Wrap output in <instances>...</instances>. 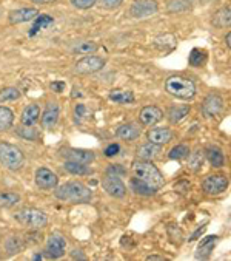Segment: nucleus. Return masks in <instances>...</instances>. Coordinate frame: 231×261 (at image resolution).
<instances>
[{
	"instance_id": "obj_28",
	"label": "nucleus",
	"mask_w": 231,
	"mask_h": 261,
	"mask_svg": "<svg viewBox=\"0 0 231 261\" xmlns=\"http://www.w3.org/2000/svg\"><path fill=\"white\" fill-rule=\"evenodd\" d=\"M13 122H14L13 110L2 106V107H0V132H7L8 128H11Z\"/></svg>"
},
{
	"instance_id": "obj_20",
	"label": "nucleus",
	"mask_w": 231,
	"mask_h": 261,
	"mask_svg": "<svg viewBox=\"0 0 231 261\" xmlns=\"http://www.w3.org/2000/svg\"><path fill=\"white\" fill-rule=\"evenodd\" d=\"M217 240H219V237H217V235H210V237H205V238H204V240L199 243V246H197V253H196V258H202V259L208 258V256L211 255L213 249L216 247V244H217Z\"/></svg>"
},
{
	"instance_id": "obj_7",
	"label": "nucleus",
	"mask_w": 231,
	"mask_h": 261,
	"mask_svg": "<svg viewBox=\"0 0 231 261\" xmlns=\"http://www.w3.org/2000/svg\"><path fill=\"white\" fill-rule=\"evenodd\" d=\"M61 156L65 161H76L82 164H91L94 161V153L86 148H76V147H65L61 150Z\"/></svg>"
},
{
	"instance_id": "obj_22",
	"label": "nucleus",
	"mask_w": 231,
	"mask_h": 261,
	"mask_svg": "<svg viewBox=\"0 0 231 261\" xmlns=\"http://www.w3.org/2000/svg\"><path fill=\"white\" fill-rule=\"evenodd\" d=\"M130 189L136 193V195H142V196H151L154 195L157 190L154 187H151L150 184H147L145 181L139 179L137 176L130 179Z\"/></svg>"
},
{
	"instance_id": "obj_30",
	"label": "nucleus",
	"mask_w": 231,
	"mask_h": 261,
	"mask_svg": "<svg viewBox=\"0 0 231 261\" xmlns=\"http://www.w3.org/2000/svg\"><path fill=\"white\" fill-rule=\"evenodd\" d=\"M229 22H231V11H229V7H225V8H220L214 17H213V23L219 28H225V27H229Z\"/></svg>"
},
{
	"instance_id": "obj_6",
	"label": "nucleus",
	"mask_w": 231,
	"mask_h": 261,
	"mask_svg": "<svg viewBox=\"0 0 231 261\" xmlns=\"http://www.w3.org/2000/svg\"><path fill=\"white\" fill-rule=\"evenodd\" d=\"M102 187L105 189V192L112 196V198H124L127 195V186L124 184V181L119 178V175L114 173H106L102 178Z\"/></svg>"
},
{
	"instance_id": "obj_12",
	"label": "nucleus",
	"mask_w": 231,
	"mask_h": 261,
	"mask_svg": "<svg viewBox=\"0 0 231 261\" xmlns=\"http://www.w3.org/2000/svg\"><path fill=\"white\" fill-rule=\"evenodd\" d=\"M34 179H36V186L42 190H54L57 187V182H59L57 175L46 167L37 169Z\"/></svg>"
},
{
	"instance_id": "obj_16",
	"label": "nucleus",
	"mask_w": 231,
	"mask_h": 261,
	"mask_svg": "<svg viewBox=\"0 0 231 261\" xmlns=\"http://www.w3.org/2000/svg\"><path fill=\"white\" fill-rule=\"evenodd\" d=\"M162 118H163V112H162L159 107H156V106L143 107L142 112H140V115H139L140 122H142L143 125H148V127L156 125L159 121H162Z\"/></svg>"
},
{
	"instance_id": "obj_36",
	"label": "nucleus",
	"mask_w": 231,
	"mask_h": 261,
	"mask_svg": "<svg viewBox=\"0 0 231 261\" xmlns=\"http://www.w3.org/2000/svg\"><path fill=\"white\" fill-rule=\"evenodd\" d=\"M191 5V0H172L168 5L169 13H179V11H187Z\"/></svg>"
},
{
	"instance_id": "obj_11",
	"label": "nucleus",
	"mask_w": 231,
	"mask_h": 261,
	"mask_svg": "<svg viewBox=\"0 0 231 261\" xmlns=\"http://www.w3.org/2000/svg\"><path fill=\"white\" fill-rule=\"evenodd\" d=\"M225 109L223 99L219 94H208L202 103V113L207 118H216L219 116Z\"/></svg>"
},
{
	"instance_id": "obj_35",
	"label": "nucleus",
	"mask_w": 231,
	"mask_h": 261,
	"mask_svg": "<svg viewBox=\"0 0 231 261\" xmlns=\"http://www.w3.org/2000/svg\"><path fill=\"white\" fill-rule=\"evenodd\" d=\"M19 97H20V91L16 87H7L4 90H0V102L17 100Z\"/></svg>"
},
{
	"instance_id": "obj_29",
	"label": "nucleus",
	"mask_w": 231,
	"mask_h": 261,
	"mask_svg": "<svg viewBox=\"0 0 231 261\" xmlns=\"http://www.w3.org/2000/svg\"><path fill=\"white\" fill-rule=\"evenodd\" d=\"M64 169L71 173V175H77V176H83V175H90V169L88 164H82V163H76V161H65Z\"/></svg>"
},
{
	"instance_id": "obj_39",
	"label": "nucleus",
	"mask_w": 231,
	"mask_h": 261,
	"mask_svg": "<svg viewBox=\"0 0 231 261\" xmlns=\"http://www.w3.org/2000/svg\"><path fill=\"white\" fill-rule=\"evenodd\" d=\"M97 2L103 10L112 11V10H118L124 4V0H97Z\"/></svg>"
},
{
	"instance_id": "obj_8",
	"label": "nucleus",
	"mask_w": 231,
	"mask_h": 261,
	"mask_svg": "<svg viewBox=\"0 0 231 261\" xmlns=\"http://www.w3.org/2000/svg\"><path fill=\"white\" fill-rule=\"evenodd\" d=\"M202 189L207 195H220L228 189V178L225 175H210L204 179Z\"/></svg>"
},
{
	"instance_id": "obj_38",
	"label": "nucleus",
	"mask_w": 231,
	"mask_h": 261,
	"mask_svg": "<svg viewBox=\"0 0 231 261\" xmlns=\"http://www.w3.org/2000/svg\"><path fill=\"white\" fill-rule=\"evenodd\" d=\"M188 156H190V167H191L194 172H197V170L202 167V163H204L202 153L197 150L196 153H193V154H188Z\"/></svg>"
},
{
	"instance_id": "obj_10",
	"label": "nucleus",
	"mask_w": 231,
	"mask_h": 261,
	"mask_svg": "<svg viewBox=\"0 0 231 261\" xmlns=\"http://www.w3.org/2000/svg\"><path fill=\"white\" fill-rule=\"evenodd\" d=\"M103 67H105V59H102L99 56H90L88 55L76 64L74 70L79 74H93L96 71H100Z\"/></svg>"
},
{
	"instance_id": "obj_32",
	"label": "nucleus",
	"mask_w": 231,
	"mask_h": 261,
	"mask_svg": "<svg viewBox=\"0 0 231 261\" xmlns=\"http://www.w3.org/2000/svg\"><path fill=\"white\" fill-rule=\"evenodd\" d=\"M207 62V51L205 49H200V48H193L191 49V55L188 58V64L191 67H202L204 64Z\"/></svg>"
},
{
	"instance_id": "obj_2",
	"label": "nucleus",
	"mask_w": 231,
	"mask_h": 261,
	"mask_svg": "<svg viewBox=\"0 0 231 261\" xmlns=\"http://www.w3.org/2000/svg\"><path fill=\"white\" fill-rule=\"evenodd\" d=\"M133 173L134 176H137L139 179L145 181L147 184H150L151 187H154L156 190L162 189L165 184V179L160 173V170L151 163V161H134L133 163Z\"/></svg>"
},
{
	"instance_id": "obj_24",
	"label": "nucleus",
	"mask_w": 231,
	"mask_h": 261,
	"mask_svg": "<svg viewBox=\"0 0 231 261\" xmlns=\"http://www.w3.org/2000/svg\"><path fill=\"white\" fill-rule=\"evenodd\" d=\"M205 158L213 167H223L225 164V156L220 148L217 147H207L205 148Z\"/></svg>"
},
{
	"instance_id": "obj_1",
	"label": "nucleus",
	"mask_w": 231,
	"mask_h": 261,
	"mask_svg": "<svg viewBox=\"0 0 231 261\" xmlns=\"http://www.w3.org/2000/svg\"><path fill=\"white\" fill-rule=\"evenodd\" d=\"M55 196L61 201H67V202H73V204H83V202L91 201L93 193H91L90 187H86L83 182L70 181V182L62 184L55 190Z\"/></svg>"
},
{
	"instance_id": "obj_15",
	"label": "nucleus",
	"mask_w": 231,
	"mask_h": 261,
	"mask_svg": "<svg viewBox=\"0 0 231 261\" xmlns=\"http://www.w3.org/2000/svg\"><path fill=\"white\" fill-rule=\"evenodd\" d=\"M65 249H67V241L59 235H52L46 241L45 253L49 258H61V256L65 255Z\"/></svg>"
},
{
	"instance_id": "obj_43",
	"label": "nucleus",
	"mask_w": 231,
	"mask_h": 261,
	"mask_svg": "<svg viewBox=\"0 0 231 261\" xmlns=\"http://www.w3.org/2000/svg\"><path fill=\"white\" fill-rule=\"evenodd\" d=\"M85 115V106H82V103H79V106L76 107V116L82 118Z\"/></svg>"
},
{
	"instance_id": "obj_45",
	"label": "nucleus",
	"mask_w": 231,
	"mask_h": 261,
	"mask_svg": "<svg viewBox=\"0 0 231 261\" xmlns=\"http://www.w3.org/2000/svg\"><path fill=\"white\" fill-rule=\"evenodd\" d=\"M151 259H163V256H157V255H150V256H147V261H151Z\"/></svg>"
},
{
	"instance_id": "obj_3",
	"label": "nucleus",
	"mask_w": 231,
	"mask_h": 261,
	"mask_svg": "<svg viewBox=\"0 0 231 261\" xmlns=\"http://www.w3.org/2000/svg\"><path fill=\"white\" fill-rule=\"evenodd\" d=\"M165 91L182 100H188L196 94V85L191 79L184 76H169L165 82Z\"/></svg>"
},
{
	"instance_id": "obj_44",
	"label": "nucleus",
	"mask_w": 231,
	"mask_h": 261,
	"mask_svg": "<svg viewBox=\"0 0 231 261\" xmlns=\"http://www.w3.org/2000/svg\"><path fill=\"white\" fill-rule=\"evenodd\" d=\"M31 2L39 4V5H43V4H51V2H54V0H31Z\"/></svg>"
},
{
	"instance_id": "obj_18",
	"label": "nucleus",
	"mask_w": 231,
	"mask_h": 261,
	"mask_svg": "<svg viewBox=\"0 0 231 261\" xmlns=\"http://www.w3.org/2000/svg\"><path fill=\"white\" fill-rule=\"evenodd\" d=\"M40 118V109L37 103H28V106L23 109L22 115H20V122L22 125H26V127H31L34 125Z\"/></svg>"
},
{
	"instance_id": "obj_37",
	"label": "nucleus",
	"mask_w": 231,
	"mask_h": 261,
	"mask_svg": "<svg viewBox=\"0 0 231 261\" xmlns=\"http://www.w3.org/2000/svg\"><path fill=\"white\" fill-rule=\"evenodd\" d=\"M22 138H26V139H30V141H37L39 139V133L36 132V128H33V125L31 127H22V128H19V132H17Z\"/></svg>"
},
{
	"instance_id": "obj_40",
	"label": "nucleus",
	"mask_w": 231,
	"mask_h": 261,
	"mask_svg": "<svg viewBox=\"0 0 231 261\" xmlns=\"http://www.w3.org/2000/svg\"><path fill=\"white\" fill-rule=\"evenodd\" d=\"M70 2L77 10H90L97 4V0H70Z\"/></svg>"
},
{
	"instance_id": "obj_41",
	"label": "nucleus",
	"mask_w": 231,
	"mask_h": 261,
	"mask_svg": "<svg viewBox=\"0 0 231 261\" xmlns=\"http://www.w3.org/2000/svg\"><path fill=\"white\" fill-rule=\"evenodd\" d=\"M119 151H121L119 144H109V145L105 148V156H115Z\"/></svg>"
},
{
	"instance_id": "obj_25",
	"label": "nucleus",
	"mask_w": 231,
	"mask_h": 261,
	"mask_svg": "<svg viewBox=\"0 0 231 261\" xmlns=\"http://www.w3.org/2000/svg\"><path fill=\"white\" fill-rule=\"evenodd\" d=\"M190 113V107L188 106H178V107H171L168 112V119L171 124H179L181 121H184Z\"/></svg>"
},
{
	"instance_id": "obj_21",
	"label": "nucleus",
	"mask_w": 231,
	"mask_h": 261,
	"mask_svg": "<svg viewBox=\"0 0 231 261\" xmlns=\"http://www.w3.org/2000/svg\"><path fill=\"white\" fill-rule=\"evenodd\" d=\"M134 93L130 90H111L109 91V100H112L114 103H121V106H127V103H133L134 102Z\"/></svg>"
},
{
	"instance_id": "obj_34",
	"label": "nucleus",
	"mask_w": 231,
	"mask_h": 261,
	"mask_svg": "<svg viewBox=\"0 0 231 261\" xmlns=\"http://www.w3.org/2000/svg\"><path fill=\"white\" fill-rule=\"evenodd\" d=\"M188 154H190V148L184 144H179L176 147H172L171 151H169V160H176V161H181V160H185L188 158Z\"/></svg>"
},
{
	"instance_id": "obj_13",
	"label": "nucleus",
	"mask_w": 231,
	"mask_h": 261,
	"mask_svg": "<svg viewBox=\"0 0 231 261\" xmlns=\"http://www.w3.org/2000/svg\"><path fill=\"white\" fill-rule=\"evenodd\" d=\"M59 116H61L59 103L54 100L46 102L45 110L42 113V127L46 130H52L57 125V122H59Z\"/></svg>"
},
{
	"instance_id": "obj_26",
	"label": "nucleus",
	"mask_w": 231,
	"mask_h": 261,
	"mask_svg": "<svg viewBox=\"0 0 231 261\" xmlns=\"http://www.w3.org/2000/svg\"><path fill=\"white\" fill-rule=\"evenodd\" d=\"M20 202V195L16 192H0V208H11Z\"/></svg>"
},
{
	"instance_id": "obj_23",
	"label": "nucleus",
	"mask_w": 231,
	"mask_h": 261,
	"mask_svg": "<svg viewBox=\"0 0 231 261\" xmlns=\"http://www.w3.org/2000/svg\"><path fill=\"white\" fill-rule=\"evenodd\" d=\"M160 153V145H156L153 142H147V144H142L139 148H137V156L143 161H151L154 160L156 156H159Z\"/></svg>"
},
{
	"instance_id": "obj_5",
	"label": "nucleus",
	"mask_w": 231,
	"mask_h": 261,
	"mask_svg": "<svg viewBox=\"0 0 231 261\" xmlns=\"http://www.w3.org/2000/svg\"><path fill=\"white\" fill-rule=\"evenodd\" d=\"M14 218L23 224L25 227H30V229H43L46 224H48V217L43 211H39V208H34V207H25L22 211H19Z\"/></svg>"
},
{
	"instance_id": "obj_27",
	"label": "nucleus",
	"mask_w": 231,
	"mask_h": 261,
	"mask_svg": "<svg viewBox=\"0 0 231 261\" xmlns=\"http://www.w3.org/2000/svg\"><path fill=\"white\" fill-rule=\"evenodd\" d=\"M99 49V45L96 42H91V40H85V42H79L77 45L73 46V53L74 55H94L96 51Z\"/></svg>"
},
{
	"instance_id": "obj_33",
	"label": "nucleus",
	"mask_w": 231,
	"mask_h": 261,
	"mask_svg": "<svg viewBox=\"0 0 231 261\" xmlns=\"http://www.w3.org/2000/svg\"><path fill=\"white\" fill-rule=\"evenodd\" d=\"M5 247L10 255H17L23 250V243L19 237H10L5 243Z\"/></svg>"
},
{
	"instance_id": "obj_9",
	"label": "nucleus",
	"mask_w": 231,
	"mask_h": 261,
	"mask_svg": "<svg viewBox=\"0 0 231 261\" xmlns=\"http://www.w3.org/2000/svg\"><path fill=\"white\" fill-rule=\"evenodd\" d=\"M159 11V5L156 0H137L131 5L130 14L134 19H147Z\"/></svg>"
},
{
	"instance_id": "obj_31",
	"label": "nucleus",
	"mask_w": 231,
	"mask_h": 261,
	"mask_svg": "<svg viewBox=\"0 0 231 261\" xmlns=\"http://www.w3.org/2000/svg\"><path fill=\"white\" fill-rule=\"evenodd\" d=\"M52 22H54V19H52L51 16H48V14H39V16L34 19V23H33V27H31V30H30V36H34V34L39 33L40 30H43V28L52 25Z\"/></svg>"
},
{
	"instance_id": "obj_42",
	"label": "nucleus",
	"mask_w": 231,
	"mask_h": 261,
	"mask_svg": "<svg viewBox=\"0 0 231 261\" xmlns=\"http://www.w3.org/2000/svg\"><path fill=\"white\" fill-rule=\"evenodd\" d=\"M51 90L54 91V93H62L64 90H65V87H67V84L64 82V81H55V82H51Z\"/></svg>"
},
{
	"instance_id": "obj_14",
	"label": "nucleus",
	"mask_w": 231,
	"mask_h": 261,
	"mask_svg": "<svg viewBox=\"0 0 231 261\" xmlns=\"http://www.w3.org/2000/svg\"><path fill=\"white\" fill-rule=\"evenodd\" d=\"M39 16V10L36 8H19L8 13V22L11 25H20L25 22H31Z\"/></svg>"
},
{
	"instance_id": "obj_19",
	"label": "nucleus",
	"mask_w": 231,
	"mask_h": 261,
	"mask_svg": "<svg viewBox=\"0 0 231 261\" xmlns=\"http://www.w3.org/2000/svg\"><path fill=\"white\" fill-rule=\"evenodd\" d=\"M172 139V132L169 128H151L148 132V141L156 145H165Z\"/></svg>"
},
{
	"instance_id": "obj_46",
	"label": "nucleus",
	"mask_w": 231,
	"mask_h": 261,
	"mask_svg": "<svg viewBox=\"0 0 231 261\" xmlns=\"http://www.w3.org/2000/svg\"><path fill=\"white\" fill-rule=\"evenodd\" d=\"M229 39H231V34L228 33L226 37H225V42H226V46H228V48H229V45H231V43H229Z\"/></svg>"
},
{
	"instance_id": "obj_17",
	"label": "nucleus",
	"mask_w": 231,
	"mask_h": 261,
	"mask_svg": "<svg viewBox=\"0 0 231 261\" xmlns=\"http://www.w3.org/2000/svg\"><path fill=\"white\" fill-rule=\"evenodd\" d=\"M142 130L137 124L134 122H128V124H124L118 128V132H115V135H118L119 139L122 141H136L139 136H140Z\"/></svg>"
},
{
	"instance_id": "obj_4",
	"label": "nucleus",
	"mask_w": 231,
	"mask_h": 261,
	"mask_svg": "<svg viewBox=\"0 0 231 261\" xmlns=\"http://www.w3.org/2000/svg\"><path fill=\"white\" fill-rule=\"evenodd\" d=\"M0 164L11 172L20 170L25 164V154L14 144L0 142Z\"/></svg>"
}]
</instances>
